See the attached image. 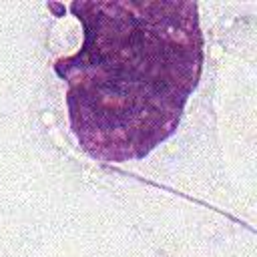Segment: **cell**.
Segmentation results:
<instances>
[{
  "mask_svg": "<svg viewBox=\"0 0 257 257\" xmlns=\"http://www.w3.org/2000/svg\"><path fill=\"white\" fill-rule=\"evenodd\" d=\"M84 40L54 62L66 82L70 131L102 163L145 159L175 135L203 70L197 4L74 0Z\"/></svg>",
  "mask_w": 257,
  "mask_h": 257,
  "instance_id": "1",
  "label": "cell"
}]
</instances>
